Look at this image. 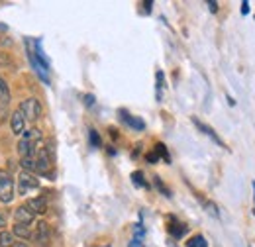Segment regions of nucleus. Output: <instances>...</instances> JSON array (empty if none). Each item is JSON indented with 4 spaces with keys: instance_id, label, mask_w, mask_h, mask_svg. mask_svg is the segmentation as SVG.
Masks as SVG:
<instances>
[{
    "instance_id": "obj_20",
    "label": "nucleus",
    "mask_w": 255,
    "mask_h": 247,
    "mask_svg": "<svg viewBox=\"0 0 255 247\" xmlns=\"http://www.w3.org/2000/svg\"><path fill=\"white\" fill-rule=\"evenodd\" d=\"M153 181H155V187H157V191H159V193H161V195H163V197H171V193H169V189H167V187H165V185H163V183H161V179H159V177H153Z\"/></svg>"
},
{
    "instance_id": "obj_3",
    "label": "nucleus",
    "mask_w": 255,
    "mask_h": 247,
    "mask_svg": "<svg viewBox=\"0 0 255 247\" xmlns=\"http://www.w3.org/2000/svg\"><path fill=\"white\" fill-rule=\"evenodd\" d=\"M14 198V181L6 169H0V202L8 204Z\"/></svg>"
},
{
    "instance_id": "obj_13",
    "label": "nucleus",
    "mask_w": 255,
    "mask_h": 247,
    "mask_svg": "<svg viewBox=\"0 0 255 247\" xmlns=\"http://www.w3.org/2000/svg\"><path fill=\"white\" fill-rule=\"evenodd\" d=\"M0 104H10V89L2 75H0Z\"/></svg>"
},
{
    "instance_id": "obj_15",
    "label": "nucleus",
    "mask_w": 255,
    "mask_h": 247,
    "mask_svg": "<svg viewBox=\"0 0 255 247\" xmlns=\"http://www.w3.org/2000/svg\"><path fill=\"white\" fill-rule=\"evenodd\" d=\"M0 247H14V234L2 232L0 234Z\"/></svg>"
},
{
    "instance_id": "obj_21",
    "label": "nucleus",
    "mask_w": 255,
    "mask_h": 247,
    "mask_svg": "<svg viewBox=\"0 0 255 247\" xmlns=\"http://www.w3.org/2000/svg\"><path fill=\"white\" fill-rule=\"evenodd\" d=\"M204 204H206V208H208V212H210L212 216H216V218L220 216V212H218V208H216V204H212V202H204Z\"/></svg>"
},
{
    "instance_id": "obj_30",
    "label": "nucleus",
    "mask_w": 255,
    "mask_h": 247,
    "mask_svg": "<svg viewBox=\"0 0 255 247\" xmlns=\"http://www.w3.org/2000/svg\"><path fill=\"white\" fill-rule=\"evenodd\" d=\"M254 200H255V183H254ZM254 214H255V208H254Z\"/></svg>"
},
{
    "instance_id": "obj_24",
    "label": "nucleus",
    "mask_w": 255,
    "mask_h": 247,
    "mask_svg": "<svg viewBox=\"0 0 255 247\" xmlns=\"http://www.w3.org/2000/svg\"><path fill=\"white\" fill-rule=\"evenodd\" d=\"M208 8H210V12H214V14H216V12H218V2L210 0V2H208Z\"/></svg>"
},
{
    "instance_id": "obj_26",
    "label": "nucleus",
    "mask_w": 255,
    "mask_h": 247,
    "mask_svg": "<svg viewBox=\"0 0 255 247\" xmlns=\"http://www.w3.org/2000/svg\"><path fill=\"white\" fill-rule=\"evenodd\" d=\"M85 104H87V106H95V97H93V95H87V97H85Z\"/></svg>"
},
{
    "instance_id": "obj_14",
    "label": "nucleus",
    "mask_w": 255,
    "mask_h": 247,
    "mask_svg": "<svg viewBox=\"0 0 255 247\" xmlns=\"http://www.w3.org/2000/svg\"><path fill=\"white\" fill-rule=\"evenodd\" d=\"M12 234H14V236H18V238H22V240H26V238H30V236H32V232H30V226H28V224H16Z\"/></svg>"
},
{
    "instance_id": "obj_28",
    "label": "nucleus",
    "mask_w": 255,
    "mask_h": 247,
    "mask_svg": "<svg viewBox=\"0 0 255 247\" xmlns=\"http://www.w3.org/2000/svg\"><path fill=\"white\" fill-rule=\"evenodd\" d=\"M4 226H6V220H4V216H2V214H0V230H2V228H4Z\"/></svg>"
},
{
    "instance_id": "obj_23",
    "label": "nucleus",
    "mask_w": 255,
    "mask_h": 247,
    "mask_svg": "<svg viewBox=\"0 0 255 247\" xmlns=\"http://www.w3.org/2000/svg\"><path fill=\"white\" fill-rule=\"evenodd\" d=\"M130 247H144V242H142L140 238H134V240L130 242Z\"/></svg>"
},
{
    "instance_id": "obj_19",
    "label": "nucleus",
    "mask_w": 255,
    "mask_h": 247,
    "mask_svg": "<svg viewBox=\"0 0 255 247\" xmlns=\"http://www.w3.org/2000/svg\"><path fill=\"white\" fill-rule=\"evenodd\" d=\"M89 140H91V146L97 149V148H101V136H99V132L97 130H89Z\"/></svg>"
},
{
    "instance_id": "obj_25",
    "label": "nucleus",
    "mask_w": 255,
    "mask_h": 247,
    "mask_svg": "<svg viewBox=\"0 0 255 247\" xmlns=\"http://www.w3.org/2000/svg\"><path fill=\"white\" fill-rule=\"evenodd\" d=\"M248 12H250V2H248V0H244V2H242V14L246 16Z\"/></svg>"
},
{
    "instance_id": "obj_7",
    "label": "nucleus",
    "mask_w": 255,
    "mask_h": 247,
    "mask_svg": "<svg viewBox=\"0 0 255 247\" xmlns=\"http://www.w3.org/2000/svg\"><path fill=\"white\" fill-rule=\"evenodd\" d=\"M26 208L36 216V214H46L48 212V200L44 197H38V198H30L26 202Z\"/></svg>"
},
{
    "instance_id": "obj_5",
    "label": "nucleus",
    "mask_w": 255,
    "mask_h": 247,
    "mask_svg": "<svg viewBox=\"0 0 255 247\" xmlns=\"http://www.w3.org/2000/svg\"><path fill=\"white\" fill-rule=\"evenodd\" d=\"M18 110L24 114L26 122H34V120H38V118L42 116V104H40L36 99L24 100V102L20 104V108H18Z\"/></svg>"
},
{
    "instance_id": "obj_9",
    "label": "nucleus",
    "mask_w": 255,
    "mask_h": 247,
    "mask_svg": "<svg viewBox=\"0 0 255 247\" xmlns=\"http://www.w3.org/2000/svg\"><path fill=\"white\" fill-rule=\"evenodd\" d=\"M10 128H12V132H14L16 136H20V134L26 132V118H24V114H22L20 110H16V112L12 114V118H10Z\"/></svg>"
},
{
    "instance_id": "obj_18",
    "label": "nucleus",
    "mask_w": 255,
    "mask_h": 247,
    "mask_svg": "<svg viewBox=\"0 0 255 247\" xmlns=\"http://www.w3.org/2000/svg\"><path fill=\"white\" fill-rule=\"evenodd\" d=\"M187 247H208V244H206L204 236H195L187 242Z\"/></svg>"
},
{
    "instance_id": "obj_6",
    "label": "nucleus",
    "mask_w": 255,
    "mask_h": 247,
    "mask_svg": "<svg viewBox=\"0 0 255 247\" xmlns=\"http://www.w3.org/2000/svg\"><path fill=\"white\" fill-rule=\"evenodd\" d=\"M32 240L36 242V246L50 247V242H51L50 224H48V222H40V224H38V228H36V232L32 234Z\"/></svg>"
},
{
    "instance_id": "obj_12",
    "label": "nucleus",
    "mask_w": 255,
    "mask_h": 247,
    "mask_svg": "<svg viewBox=\"0 0 255 247\" xmlns=\"http://www.w3.org/2000/svg\"><path fill=\"white\" fill-rule=\"evenodd\" d=\"M171 220H173V226H169V232H171V236H173V238H177V240H181V238H183V236L187 234V230H189V228H187L185 224H181V222H177L175 218H171Z\"/></svg>"
},
{
    "instance_id": "obj_29",
    "label": "nucleus",
    "mask_w": 255,
    "mask_h": 247,
    "mask_svg": "<svg viewBox=\"0 0 255 247\" xmlns=\"http://www.w3.org/2000/svg\"><path fill=\"white\" fill-rule=\"evenodd\" d=\"M14 247H30L28 244H24V242H18V244H14Z\"/></svg>"
},
{
    "instance_id": "obj_22",
    "label": "nucleus",
    "mask_w": 255,
    "mask_h": 247,
    "mask_svg": "<svg viewBox=\"0 0 255 247\" xmlns=\"http://www.w3.org/2000/svg\"><path fill=\"white\" fill-rule=\"evenodd\" d=\"M159 161V155L155 153V151H152V153H148V163H152V165H155Z\"/></svg>"
},
{
    "instance_id": "obj_2",
    "label": "nucleus",
    "mask_w": 255,
    "mask_h": 247,
    "mask_svg": "<svg viewBox=\"0 0 255 247\" xmlns=\"http://www.w3.org/2000/svg\"><path fill=\"white\" fill-rule=\"evenodd\" d=\"M51 167H53V157L50 155V151L46 148H40L38 155H36V173H40L44 177H53Z\"/></svg>"
},
{
    "instance_id": "obj_17",
    "label": "nucleus",
    "mask_w": 255,
    "mask_h": 247,
    "mask_svg": "<svg viewBox=\"0 0 255 247\" xmlns=\"http://www.w3.org/2000/svg\"><path fill=\"white\" fill-rule=\"evenodd\" d=\"M132 183H134L136 187H142V189H146V187H148V183L144 181V173H142V171L132 173Z\"/></svg>"
},
{
    "instance_id": "obj_11",
    "label": "nucleus",
    "mask_w": 255,
    "mask_h": 247,
    "mask_svg": "<svg viewBox=\"0 0 255 247\" xmlns=\"http://www.w3.org/2000/svg\"><path fill=\"white\" fill-rule=\"evenodd\" d=\"M14 218H16V224H32V222H34V214H32V212H30L26 206L16 208Z\"/></svg>"
},
{
    "instance_id": "obj_1",
    "label": "nucleus",
    "mask_w": 255,
    "mask_h": 247,
    "mask_svg": "<svg viewBox=\"0 0 255 247\" xmlns=\"http://www.w3.org/2000/svg\"><path fill=\"white\" fill-rule=\"evenodd\" d=\"M40 142H42V132L38 128H32L28 132H24V138L18 142V153L20 157H32L36 159L38 149H40Z\"/></svg>"
},
{
    "instance_id": "obj_16",
    "label": "nucleus",
    "mask_w": 255,
    "mask_h": 247,
    "mask_svg": "<svg viewBox=\"0 0 255 247\" xmlns=\"http://www.w3.org/2000/svg\"><path fill=\"white\" fill-rule=\"evenodd\" d=\"M159 157H163L167 163H171V155H169V151H167V148H165V144H155V149H153Z\"/></svg>"
},
{
    "instance_id": "obj_8",
    "label": "nucleus",
    "mask_w": 255,
    "mask_h": 247,
    "mask_svg": "<svg viewBox=\"0 0 255 247\" xmlns=\"http://www.w3.org/2000/svg\"><path fill=\"white\" fill-rule=\"evenodd\" d=\"M193 124H195V126H197V128H199L201 132H203L204 136H208V138H210V140H212L214 144H218L220 148L226 149V144H224V142H222V140L218 138V134H216V132H214V130H212L210 126H206V124H204V122H201L199 118H193Z\"/></svg>"
},
{
    "instance_id": "obj_27",
    "label": "nucleus",
    "mask_w": 255,
    "mask_h": 247,
    "mask_svg": "<svg viewBox=\"0 0 255 247\" xmlns=\"http://www.w3.org/2000/svg\"><path fill=\"white\" fill-rule=\"evenodd\" d=\"M142 6H144V10H146V12H152L153 2H152V0H148V2H142Z\"/></svg>"
},
{
    "instance_id": "obj_4",
    "label": "nucleus",
    "mask_w": 255,
    "mask_h": 247,
    "mask_svg": "<svg viewBox=\"0 0 255 247\" xmlns=\"http://www.w3.org/2000/svg\"><path fill=\"white\" fill-rule=\"evenodd\" d=\"M38 189H40V181L32 173L22 171L18 177V193L24 197V195H30V191H38Z\"/></svg>"
},
{
    "instance_id": "obj_10",
    "label": "nucleus",
    "mask_w": 255,
    "mask_h": 247,
    "mask_svg": "<svg viewBox=\"0 0 255 247\" xmlns=\"http://www.w3.org/2000/svg\"><path fill=\"white\" fill-rule=\"evenodd\" d=\"M120 118H122V122H126L130 128H134V130H146V122L142 120V118H136V116H132V114H128L126 110H120Z\"/></svg>"
}]
</instances>
